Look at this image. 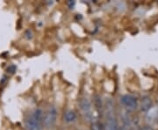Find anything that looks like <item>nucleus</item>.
<instances>
[{
  "mask_svg": "<svg viewBox=\"0 0 158 130\" xmlns=\"http://www.w3.org/2000/svg\"><path fill=\"white\" fill-rule=\"evenodd\" d=\"M79 107H80V109L84 114V116L85 117V119L90 120L91 122L98 120L95 117V113H93L91 102L88 99H86V98L82 99L79 102Z\"/></svg>",
  "mask_w": 158,
  "mask_h": 130,
  "instance_id": "obj_1",
  "label": "nucleus"
},
{
  "mask_svg": "<svg viewBox=\"0 0 158 130\" xmlns=\"http://www.w3.org/2000/svg\"><path fill=\"white\" fill-rule=\"evenodd\" d=\"M57 119V110L55 107H50L48 110L46 112L43 116V122L42 124L45 126L47 128H50L56 124Z\"/></svg>",
  "mask_w": 158,
  "mask_h": 130,
  "instance_id": "obj_2",
  "label": "nucleus"
},
{
  "mask_svg": "<svg viewBox=\"0 0 158 130\" xmlns=\"http://www.w3.org/2000/svg\"><path fill=\"white\" fill-rule=\"evenodd\" d=\"M120 102L125 107L130 109V110L136 109L137 107H138V102H137L135 97L128 95V94H126V95H123L120 98Z\"/></svg>",
  "mask_w": 158,
  "mask_h": 130,
  "instance_id": "obj_3",
  "label": "nucleus"
},
{
  "mask_svg": "<svg viewBox=\"0 0 158 130\" xmlns=\"http://www.w3.org/2000/svg\"><path fill=\"white\" fill-rule=\"evenodd\" d=\"M141 110L142 112H148L153 107V101L149 97L145 96L141 99Z\"/></svg>",
  "mask_w": 158,
  "mask_h": 130,
  "instance_id": "obj_4",
  "label": "nucleus"
},
{
  "mask_svg": "<svg viewBox=\"0 0 158 130\" xmlns=\"http://www.w3.org/2000/svg\"><path fill=\"white\" fill-rule=\"evenodd\" d=\"M26 128L27 130H41V124L30 117L26 121Z\"/></svg>",
  "mask_w": 158,
  "mask_h": 130,
  "instance_id": "obj_5",
  "label": "nucleus"
},
{
  "mask_svg": "<svg viewBox=\"0 0 158 130\" xmlns=\"http://www.w3.org/2000/svg\"><path fill=\"white\" fill-rule=\"evenodd\" d=\"M43 112L41 109H35L34 112L32 113L31 115V118H33L34 120H36L37 122H39L40 124L42 125V122H43Z\"/></svg>",
  "mask_w": 158,
  "mask_h": 130,
  "instance_id": "obj_6",
  "label": "nucleus"
},
{
  "mask_svg": "<svg viewBox=\"0 0 158 130\" xmlns=\"http://www.w3.org/2000/svg\"><path fill=\"white\" fill-rule=\"evenodd\" d=\"M94 103H95V107H96L97 112L99 115H101L103 113V102H102L101 97L96 95L94 98Z\"/></svg>",
  "mask_w": 158,
  "mask_h": 130,
  "instance_id": "obj_7",
  "label": "nucleus"
},
{
  "mask_svg": "<svg viewBox=\"0 0 158 130\" xmlns=\"http://www.w3.org/2000/svg\"><path fill=\"white\" fill-rule=\"evenodd\" d=\"M76 119H77V114L74 111L69 110V111H67L64 114V120L66 122H73Z\"/></svg>",
  "mask_w": 158,
  "mask_h": 130,
  "instance_id": "obj_8",
  "label": "nucleus"
},
{
  "mask_svg": "<svg viewBox=\"0 0 158 130\" xmlns=\"http://www.w3.org/2000/svg\"><path fill=\"white\" fill-rule=\"evenodd\" d=\"M90 130H103L102 128V124L99 123L98 120H95L93 122H91V126H90Z\"/></svg>",
  "mask_w": 158,
  "mask_h": 130,
  "instance_id": "obj_9",
  "label": "nucleus"
},
{
  "mask_svg": "<svg viewBox=\"0 0 158 130\" xmlns=\"http://www.w3.org/2000/svg\"><path fill=\"white\" fill-rule=\"evenodd\" d=\"M16 69H17V67H16L14 64H11V65H10V66L7 68V72L10 74H13L16 71Z\"/></svg>",
  "mask_w": 158,
  "mask_h": 130,
  "instance_id": "obj_10",
  "label": "nucleus"
},
{
  "mask_svg": "<svg viewBox=\"0 0 158 130\" xmlns=\"http://www.w3.org/2000/svg\"><path fill=\"white\" fill-rule=\"evenodd\" d=\"M25 35H26V37H27V39H29V40L33 38V33H32L31 30H27L26 33H25Z\"/></svg>",
  "mask_w": 158,
  "mask_h": 130,
  "instance_id": "obj_11",
  "label": "nucleus"
},
{
  "mask_svg": "<svg viewBox=\"0 0 158 130\" xmlns=\"http://www.w3.org/2000/svg\"><path fill=\"white\" fill-rule=\"evenodd\" d=\"M69 6V8H73L75 5H76V2L75 1H69L68 3Z\"/></svg>",
  "mask_w": 158,
  "mask_h": 130,
  "instance_id": "obj_12",
  "label": "nucleus"
},
{
  "mask_svg": "<svg viewBox=\"0 0 158 130\" xmlns=\"http://www.w3.org/2000/svg\"><path fill=\"white\" fill-rule=\"evenodd\" d=\"M140 130H154L151 128V127H149V126H146V127H143V128H141Z\"/></svg>",
  "mask_w": 158,
  "mask_h": 130,
  "instance_id": "obj_13",
  "label": "nucleus"
}]
</instances>
